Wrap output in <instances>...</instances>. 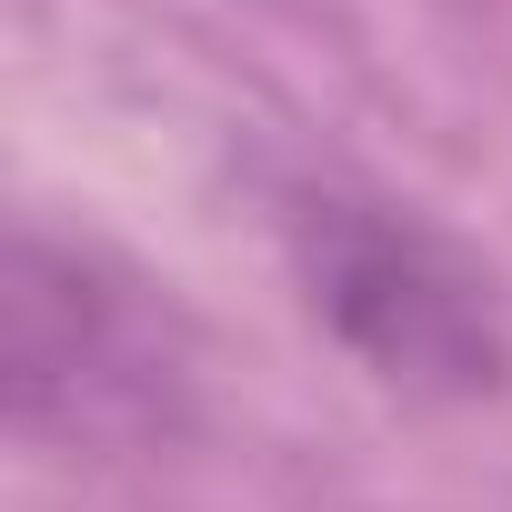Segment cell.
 <instances>
[{
  "instance_id": "cell-1",
  "label": "cell",
  "mask_w": 512,
  "mask_h": 512,
  "mask_svg": "<svg viewBox=\"0 0 512 512\" xmlns=\"http://www.w3.org/2000/svg\"><path fill=\"white\" fill-rule=\"evenodd\" d=\"M292 272H302L312 322H332V342L412 402H472L512 362L492 282L392 201L302 191L292 201Z\"/></svg>"
}]
</instances>
